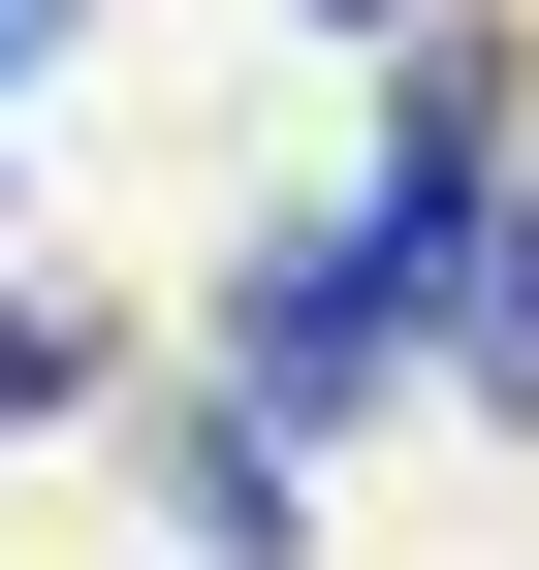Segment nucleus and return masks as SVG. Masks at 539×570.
<instances>
[{"mask_svg": "<svg viewBox=\"0 0 539 570\" xmlns=\"http://www.w3.org/2000/svg\"><path fill=\"white\" fill-rule=\"evenodd\" d=\"M317 539V444H254V412H223V444H190V570H286Z\"/></svg>", "mask_w": 539, "mask_h": 570, "instance_id": "f257e3e1", "label": "nucleus"}, {"mask_svg": "<svg viewBox=\"0 0 539 570\" xmlns=\"http://www.w3.org/2000/svg\"><path fill=\"white\" fill-rule=\"evenodd\" d=\"M32 412H96V317H32V285H0V444H32Z\"/></svg>", "mask_w": 539, "mask_h": 570, "instance_id": "f03ea898", "label": "nucleus"}, {"mask_svg": "<svg viewBox=\"0 0 539 570\" xmlns=\"http://www.w3.org/2000/svg\"><path fill=\"white\" fill-rule=\"evenodd\" d=\"M63 32H96V0H0V96H32V63H63Z\"/></svg>", "mask_w": 539, "mask_h": 570, "instance_id": "7ed1b4c3", "label": "nucleus"}, {"mask_svg": "<svg viewBox=\"0 0 539 570\" xmlns=\"http://www.w3.org/2000/svg\"><path fill=\"white\" fill-rule=\"evenodd\" d=\"M317 32H444V0H317Z\"/></svg>", "mask_w": 539, "mask_h": 570, "instance_id": "20e7f679", "label": "nucleus"}]
</instances>
